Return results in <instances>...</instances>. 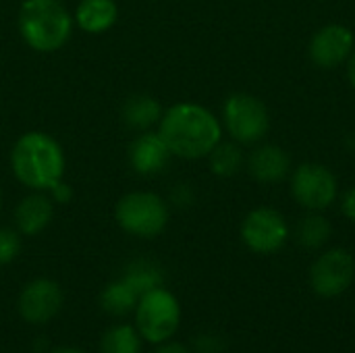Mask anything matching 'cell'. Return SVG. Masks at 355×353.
I'll use <instances>...</instances> for the list:
<instances>
[{
	"label": "cell",
	"instance_id": "obj_1",
	"mask_svg": "<svg viewBox=\"0 0 355 353\" xmlns=\"http://www.w3.org/2000/svg\"><path fill=\"white\" fill-rule=\"evenodd\" d=\"M160 137L171 154L183 160L208 158L223 141L220 121L198 102H177L162 112L158 123Z\"/></svg>",
	"mask_w": 355,
	"mask_h": 353
},
{
	"label": "cell",
	"instance_id": "obj_2",
	"mask_svg": "<svg viewBox=\"0 0 355 353\" xmlns=\"http://www.w3.org/2000/svg\"><path fill=\"white\" fill-rule=\"evenodd\" d=\"M10 171L29 191H50L67 173V156L56 137L46 131L23 133L10 150Z\"/></svg>",
	"mask_w": 355,
	"mask_h": 353
},
{
	"label": "cell",
	"instance_id": "obj_3",
	"mask_svg": "<svg viewBox=\"0 0 355 353\" xmlns=\"http://www.w3.org/2000/svg\"><path fill=\"white\" fill-rule=\"evenodd\" d=\"M73 27V12L60 0H23L17 12L21 40L40 54H52L67 46Z\"/></svg>",
	"mask_w": 355,
	"mask_h": 353
},
{
	"label": "cell",
	"instance_id": "obj_4",
	"mask_svg": "<svg viewBox=\"0 0 355 353\" xmlns=\"http://www.w3.org/2000/svg\"><path fill=\"white\" fill-rule=\"evenodd\" d=\"M116 225L139 239H154L158 237L171 218L168 204L162 196L146 189L125 193L114 206Z\"/></svg>",
	"mask_w": 355,
	"mask_h": 353
},
{
	"label": "cell",
	"instance_id": "obj_5",
	"mask_svg": "<svg viewBox=\"0 0 355 353\" xmlns=\"http://www.w3.org/2000/svg\"><path fill=\"white\" fill-rule=\"evenodd\" d=\"M135 329L139 337L152 345L171 341L181 325V306L179 300L166 289L156 287L144 293L135 306Z\"/></svg>",
	"mask_w": 355,
	"mask_h": 353
},
{
	"label": "cell",
	"instance_id": "obj_6",
	"mask_svg": "<svg viewBox=\"0 0 355 353\" xmlns=\"http://www.w3.org/2000/svg\"><path fill=\"white\" fill-rule=\"evenodd\" d=\"M223 121L229 135L239 144H256L266 137L270 117L264 102L252 94H233L223 106Z\"/></svg>",
	"mask_w": 355,
	"mask_h": 353
},
{
	"label": "cell",
	"instance_id": "obj_7",
	"mask_svg": "<svg viewBox=\"0 0 355 353\" xmlns=\"http://www.w3.org/2000/svg\"><path fill=\"white\" fill-rule=\"evenodd\" d=\"M355 279V258L341 248L324 252L310 270V285L324 300L339 298L349 289Z\"/></svg>",
	"mask_w": 355,
	"mask_h": 353
},
{
	"label": "cell",
	"instance_id": "obj_8",
	"mask_svg": "<svg viewBox=\"0 0 355 353\" xmlns=\"http://www.w3.org/2000/svg\"><path fill=\"white\" fill-rule=\"evenodd\" d=\"M291 191L300 206L318 212L337 200V179L324 164L306 162L295 169Z\"/></svg>",
	"mask_w": 355,
	"mask_h": 353
},
{
	"label": "cell",
	"instance_id": "obj_9",
	"mask_svg": "<svg viewBox=\"0 0 355 353\" xmlns=\"http://www.w3.org/2000/svg\"><path fill=\"white\" fill-rule=\"evenodd\" d=\"M243 243L256 254H275L289 239V225L275 208L252 210L241 225Z\"/></svg>",
	"mask_w": 355,
	"mask_h": 353
},
{
	"label": "cell",
	"instance_id": "obj_10",
	"mask_svg": "<svg viewBox=\"0 0 355 353\" xmlns=\"http://www.w3.org/2000/svg\"><path fill=\"white\" fill-rule=\"evenodd\" d=\"M62 289L52 279H33L19 293V314L29 325L50 322L62 308Z\"/></svg>",
	"mask_w": 355,
	"mask_h": 353
},
{
	"label": "cell",
	"instance_id": "obj_11",
	"mask_svg": "<svg viewBox=\"0 0 355 353\" xmlns=\"http://www.w3.org/2000/svg\"><path fill=\"white\" fill-rule=\"evenodd\" d=\"M127 158H129V166L133 169V173L141 177H154V175H160L168 166L173 154L168 146L164 144V139L160 137V133L150 129L133 137L127 150Z\"/></svg>",
	"mask_w": 355,
	"mask_h": 353
},
{
	"label": "cell",
	"instance_id": "obj_12",
	"mask_svg": "<svg viewBox=\"0 0 355 353\" xmlns=\"http://www.w3.org/2000/svg\"><path fill=\"white\" fill-rule=\"evenodd\" d=\"M354 52V31L345 25H327L310 42V56L322 69H335Z\"/></svg>",
	"mask_w": 355,
	"mask_h": 353
},
{
	"label": "cell",
	"instance_id": "obj_13",
	"mask_svg": "<svg viewBox=\"0 0 355 353\" xmlns=\"http://www.w3.org/2000/svg\"><path fill=\"white\" fill-rule=\"evenodd\" d=\"M54 202L46 191L27 193L15 208V227L21 235L33 237L48 229L54 218Z\"/></svg>",
	"mask_w": 355,
	"mask_h": 353
},
{
	"label": "cell",
	"instance_id": "obj_14",
	"mask_svg": "<svg viewBox=\"0 0 355 353\" xmlns=\"http://www.w3.org/2000/svg\"><path fill=\"white\" fill-rule=\"evenodd\" d=\"M248 169L250 175L260 181V183H277L283 181L289 175L291 169V158L289 154L275 144H266L260 146L252 152L250 160H248Z\"/></svg>",
	"mask_w": 355,
	"mask_h": 353
},
{
	"label": "cell",
	"instance_id": "obj_15",
	"mask_svg": "<svg viewBox=\"0 0 355 353\" xmlns=\"http://www.w3.org/2000/svg\"><path fill=\"white\" fill-rule=\"evenodd\" d=\"M119 19V4L116 0H79L73 12L75 27L83 33L100 35L114 27Z\"/></svg>",
	"mask_w": 355,
	"mask_h": 353
},
{
	"label": "cell",
	"instance_id": "obj_16",
	"mask_svg": "<svg viewBox=\"0 0 355 353\" xmlns=\"http://www.w3.org/2000/svg\"><path fill=\"white\" fill-rule=\"evenodd\" d=\"M162 112H164V108L160 106V102L154 96L135 94L123 106V123L131 131H137V133L150 131V129L158 127Z\"/></svg>",
	"mask_w": 355,
	"mask_h": 353
},
{
	"label": "cell",
	"instance_id": "obj_17",
	"mask_svg": "<svg viewBox=\"0 0 355 353\" xmlns=\"http://www.w3.org/2000/svg\"><path fill=\"white\" fill-rule=\"evenodd\" d=\"M139 295L133 291V287L119 279L112 281L104 287V291L100 293V306L110 314V316H127L135 310Z\"/></svg>",
	"mask_w": 355,
	"mask_h": 353
},
{
	"label": "cell",
	"instance_id": "obj_18",
	"mask_svg": "<svg viewBox=\"0 0 355 353\" xmlns=\"http://www.w3.org/2000/svg\"><path fill=\"white\" fill-rule=\"evenodd\" d=\"M121 279L127 281L133 287V291L141 298L144 293H148V291H152L156 287H162L164 275H162V270H160V266L156 262L141 258V260H133L125 268Z\"/></svg>",
	"mask_w": 355,
	"mask_h": 353
},
{
	"label": "cell",
	"instance_id": "obj_19",
	"mask_svg": "<svg viewBox=\"0 0 355 353\" xmlns=\"http://www.w3.org/2000/svg\"><path fill=\"white\" fill-rule=\"evenodd\" d=\"M331 223L322 214H308L297 223L295 239L304 250H320L331 239Z\"/></svg>",
	"mask_w": 355,
	"mask_h": 353
},
{
	"label": "cell",
	"instance_id": "obj_20",
	"mask_svg": "<svg viewBox=\"0 0 355 353\" xmlns=\"http://www.w3.org/2000/svg\"><path fill=\"white\" fill-rule=\"evenodd\" d=\"M141 341L137 329L131 325H116L104 333L100 353H141Z\"/></svg>",
	"mask_w": 355,
	"mask_h": 353
},
{
	"label": "cell",
	"instance_id": "obj_21",
	"mask_svg": "<svg viewBox=\"0 0 355 353\" xmlns=\"http://www.w3.org/2000/svg\"><path fill=\"white\" fill-rule=\"evenodd\" d=\"M208 160H210V169L216 177H233L239 173V169L243 164V154L237 144L220 141L208 154Z\"/></svg>",
	"mask_w": 355,
	"mask_h": 353
},
{
	"label": "cell",
	"instance_id": "obj_22",
	"mask_svg": "<svg viewBox=\"0 0 355 353\" xmlns=\"http://www.w3.org/2000/svg\"><path fill=\"white\" fill-rule=\"evenodd\" d=\"M21 254V233L10 227H0V266L10 264Z\"/></svg>",
	"mask_w": 355,
	"mask_h": 353
},
{
	"label": "cell",
	"instance_id": "obj_23",
	"mask_svg": "<svg viewBox=\"0 0 355 353\" xmlns=\"http://www.w3.org/2000/svg\"><path fill=\"white\" fill-rule=\"evenodd\" d=\"M196 350L200 353H220L225 350V343L214 335H200L196 339Z\"/></svg>",
	"mask_w": 355,
	"mask_h": 353
},
{
	"label": "cell",
	"instance_id": "obj_24",
	"mask_svg": "<svg viewBox=\"0 0 355 353\" xmlns=\"http://www.w3.org/2000/svg\"><path fill=\"white\" fill-rule=\"evenodd\" d=\"M48 196L52 198L54 204H69V202L73 200V187L62 179V181H58V183L48 191Z\"/></svg>",
	"mask_w": 355,
	"mask_h": 353
},
{
	"label": "cell",
	"instance_id": "obj_25",
	"mask_svg": "<svg viewBox=\"0 0 355 353\" xmlns=\"http://www.w3.org/2000/svg\"><path fill=\"white\" fill-rule=\"evenodd\" d=\"M191 200H193V193L187 185L181 183L177 189H173V202L177 206H187V204H191Z\"/></svg>",
	"mask_w": 355,
	"mask_h": 353
},
{
	"label": "cell",
	"instance_id": "obj_26",
	"mask_svg": "<svg viewBox=\"0 0 355 353\" xmlns=\"http://www.w3.org/2000/svg\"><path fill=\"white\" fill-rule=\"evenodd\" d=\"M341 210H343V214H345L349 221H354L355 223V187H352V189L343 196Z\"/></svg>",
	"mask_w": 355,
	"mask_h": 353
},
{
	"label": "cell",
	"instance_id": "obj_27",
	"mask_svg": "<svg viewBox=\"0 0 355 353\" xmlns=\"http://www.w3.org/2000/svg\"><path fill=\"white\" fill-rule=\"evenodd\" d=\"M154 353H191V352H189L183 343H171V341H166V343H160Z\"/></svg>",
	"mask_w": 355,
	"mask_h": 353
},
{
	"label": "cell",
	"instance_id": "obj_28",
	"mask_svg": "<svg viewBox=\"0 0 355 353\" xmlns=\"http://www.w3.org/2000/svg\"><path fill=\"white\" fill-rule=\"evenodd\" d=\"M347 75H349V81L355 87V52L349 56V67H347Z\"/></svg>",
	"mask_w": 355,
	"mask_h": 353
},
{
	"label": "cell",
	"instance_id": "obj_29",
	"mask_svg": "<svg viewBox=\"0 0 355 353\" xmlns=\"http://www.w3.org/2000/svg\"><path fill=\"white\" fill-rule=\"evenodd\" d=\"M50 353H85L83 350H77V347H56Z\"/></svg>",
	"mask_w": 355,
	"mask_h": 353
},
{
	"label": "cell",
	"instance_id": "obj_30",
	"mask_svg": "<svg viewBox=\"0 0 355 353\" xmlns=\"http://www.w3.org/2000/svg\"><path fill=\"white\" fill-rule=\"evenodd\" d=\"M0 210H2V191H0Z\"/></svg>",
	"mask_w": 355,
	"mask_h": 353
}]
</instances>
